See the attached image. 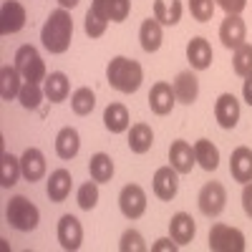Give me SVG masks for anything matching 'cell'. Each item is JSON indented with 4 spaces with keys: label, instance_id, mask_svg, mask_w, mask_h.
I'll use <instances>...</instances> for the list:
<instances>
[{
    "label": "cell",
    "instance_id": "obj_30",
    "mask_svg": "<svg viewBox=\"0 0 252 252\" xmlns=\"http://www.w3.org/2000/svg\"><path fill=\"white\" fill-rule=\"evenodd\" d=\"M154 18L161 26H177L182 18V3L172 0V5H169L166 0H154Z\"/></svg>",
    "mask_w": 252,
    "mask_h": 252
},
{
    "label": "cell",
    "instance_id": "obj_35",
    "mask_svg": "<svg viewBox=\"0 0 252 252\" xmlns=\"http://www.w3.org/2000/svg\"><path fill=\"white\" fill-rule=\"evenodd\" d=\"M215 0H189V10H192V18L199 20V23H207L215 15Z\"/></svg>",
    "mask_w": 252,
    "mask_h": 252
},
{
    "label": "cell",
    "instance_id": "obj_21",
    "mask_svg": "<svg viewBox=\"0 0 252 252\" xmlns=\"http://www.w3.org/2000/svg\"><path fill=\"white\" fill-rule=\"evenodd\" d=\"M78 149H81L78 131L73 129V126H63V129L58 131V136H56V154L68 161V159H73L78 154Z\"/></svg>",
    "mask_w": 252,
    "mask_h": 252
},
{
    "label": "cell",
    "instance_id": "obj_20",
    "mask_svg": "<svg viewBox=\"0 0 252 252\" xmlns=\"http://www.w3.org/2000/svg\"><path fill=\"white\" fill-rule=\"evenodd\" d=\"M71 184H73V179H71V172L68 169L51 172V177H48V199L56 202V204L66 202L68 194H71Z\"/></svg>",
    "mask_w": 252,
    "mask_h": 252
},
{
    "label": "cell",
    "instance_id": "obj_32",
    "mask_svg": "<svg viewBox=\"0 0 252 252\" xmlns=\"http://www.w3.org/2000/svg\"><path fill=\"white\" fill-rule=\"evenodd\" d=\"M232 68H235V73L242 76V78L252 73V46H250V43H242L240 48H235Z\"/></svg>",
    "mask_w": 252,
    "mask_h": 252
},
{
    "label": "cell",
    "instance_id": "obj_10",
    "mask_svg": "<svg viewBox=\"0 0 252 252\" xmlns=\"http://www.w3.org/2000/svg\"><path fill=\"white\" fill-rule=\"evenodd\" d=\"M179 192V172L174 169V166H161V169H157L154 174V194L164 202L174 199Z\"/></svg>",
    "mask_w": 252,
    "mask_h": 252
},
{
    "label": "cell",
    "instance_id": "obj_2",
    "mask_svg": "<svg viewBox=\"0 0 252 252\" xmlns=\"http://www.w3.org/2000/svg\"><path fill=\"white\" fill-rule=\"evenodd\" d=\"M106 78L116 91L134 94V91H139L141 81H144V71L139 66V61L126 58V56H116V58H111L109 68H106Z\"/></svg>",
    "mask_w": 252,
    "mask_h": 252
},
{
    "label": "cell",
    "instance_id": "obj_39",
    "mask_svg": "<svg viewBox=\"0 0 252 252\" xmlns=\"http://www.w3.org/2000/svg\"><path fill=\"white\" fill-rule=\"evenodd\" d=\"M215 3L227 13V15H240L247 5V0H215Z\"/></svg>",
    "mask_w": 252,
    "mask_h": 252
},
{
    "label": "cell",
    "instance_id": "obj_34",
    "mask_svg": "<svg viewBox=\"0 0 252 252\" xmlns=\"http://www.w3.org/2000/svg\"><path fill=\"white\" fill-rule=\"evenodd\" d=\"M76 199H78V207H81V209L91 212V209L98 204V182H86V184H81Z\"/></svg>",
    "mask_w": 252,
    "mask_h": 252
},
{
    "label": "cell",
    "instance_id": "obj_26",
    "mask_svg": "<svg viewBox=\"0 0 252 252\" xmlns=\"http://www.w3.org/2000/svg\"><path fill=\"white\" fill-rule=\"evenodd\" d=\"M103 124L111 134H121L129 129V109L124 103H109L106 111H103Z\"/></svg>",
    "mask_w": 252,
    "mask_h": 252
},
{
    "label": "cell",
    "instance_id": "obj_25",
    "mask_svg": "<svg viewBox=\"0 0 252 252\" xmlns=\"http://www.w3.org/2000/svg\"><path fill=\"white\" fill-rule=\"evenodd\" d=\"M154 144V131L149 124H134L129 131V149L134 154H146Z\"/></svg>",
    "mask_w": 252,
    "mask_h": 252
},
{
    "label": "cell",
    "instance_id": "obj_40",
    "mask_svg": "<svg viewBox=\"0 0 252 252\" xmlns=\"http://www.w3.org/2000/svg\"><path fill=\"white\" fill-rule=\"evenodd\" d=\"M91 10L101 18V20H111V0H94L91 3Z\"/></svg>",
    "mask_w": 252,
    "mask_h": 252
},
{
    "label": "cell",
    "instance_id": "obj_24",
    "mask_svg": "<svg viewBox=\"0 0 252 252\" xmlns=\"http://www.w3.org/2000/svg\"><path fill=\"white\" fill-rule=\"evenodd\" d=\"M43 91H46V98H48L51 103L66 101V98H68V91H71V83H68L66 73L56 71V73L46 76V86H43Z\"/></svg>",
    "mask_w": 252,
    "mask_h": 252
},
{
    "label": "cell",
    "instance_id": "obj_17",
    "mask_svg": "<svg viewBox=\"0 0 252 252\" xmlns=\"http://www.w3.org/2000/svg\"><path fill=\"white\" fill-rule=\"evenodd\" d=\"M169 161H172V166L179 172V174H189L192 172V166L197 164V159H194V146H189L187 141H174L172 146H169Z\"/></svg>",
    "mask_w": 252,
    "mask_h": 252
},
{
    "label": "cell",
    "instance_id": "obj_1",
    "mask_svg": "<svg viewBox=\"0 0 252 252\" xmlns=\"http://www.w3.org/2000/svg\"><path fill=\"white\" fill-rule=\"evenodd\" d=\"M71 35H73V20L66 8H58L48 15L43 31H40V40H43L46 51L51 53H66L71 46Z\"/></svg>",
    "mask_w": 252,
    "mask_h": 252
},
{
    "label": "cell",
    "instance_id": "obj_8",
    "mask_svg": "<svg viewBox=\"0 0 252 252\" xmlns=\"http://www.w3.org/2000/svg\"><path fill=\"white\" fill-rule=\"evenodd\" d=\"M26 26V8L18 0H5L0 8V33L3 35H13Z\"/></svg>",
    "mask_w": 252,
    "mask_h": 252
},
{
    "label": "cell",
    "instance_id": "obj_29",
    "mask_svg": "<svg viewBox=\"0 0 252 252\" xmlns=\"http://www.w3.org/2000/svg\"><path fill=\"white\" fill-rule=\"evenodd\" d=\"M23 174V169H20V159H15L10 152H5L3 157H0V187L10 189L18 177Z\"/></svg>",
    "mask_w": 252,
    "mask_h": 252
},
{
    "label": "cell",
    "instance_id": "obj_42",
    "mask_svg": "<svg viewBox=\"0 0 252 252\" xmlns=\"http://www.w3.org/2000/svg\"><path fill=\"white\" fill-rule=\"evenodd\" d=\"M242 207H245V215L252 220V182H247L242 189Z\"/></svg>",
    "mask_w": 252,
    "mask_h": 252
},
{
    "label": "cell",
    "instance_id": "obj_14",
    "mask_svg": "<svg viewBox=\"0 0 252 252\" xmlns=\"http://www.w3.org/2000/svg\"><path fill=\"white\" fill-rule=\"evenodd\" d=\"M172 89H174V96H177L179 103L192 106V103L197 101V96H199V78L192 71H182V73H177Z\"/></svg>",
    "mask_w": 252,
    "mask_h": 252
},
{
    "label": "cell",
    "instance_id": "obj_41",
    "mask_svg": "<svg viewBox=\"0 0 252 252\" xmlns=\"http://www.w3.org/2000/svg\"><path fill=\"white\" fill-rule=\"evenodd\" d=\"M152 250H154V252H177L179 245H177L172 237H164V240H157V242L152 245Z\"/></svg>",
    "mask_w": 252,
    "mask_h": 252
},
{
    "label": "cell",
    "instance_id": "obj_7",
    "mask_svg": "<svg viewBox=\"0 0 252 252\" xmlns=\"http://www.w3.org/2000/svg\"><path fill=\"white\" fill-rule=\"evenodd\" d=\"M119 207L126 220H139L146 212V194L139 184H126L119 194Z\"/></svg>",
    "mask_w": 252,
    "mask_h": 252
},
{
    "label": "cell",
    "instance_id": "obj_28",
    "mask_svg": "<svg viewBox=\"0 0 252 252\" xmlns=\"http://www.w3.org/2000/svg\"><path fill=\"white\" fill-rule=\"evenodd\" d=\"M89 172H91V179L98 182V184L111 182V177H114V161H111V157L103 154V152L94 154L91 161H89Z\"/></svg>",
    "mask_w": 252,
    "mask_h": 252
},
{
    "label": "cell",
    "instance_id": "obj_6",
    "mask_svg": "<svg viewBox=\"0 0 252 252\" xmlns=\"http://www.w3.org/2000/svg\"><path fill=\"white\" fill-rule=\"evenodd\" d=\"M199 212L204 217H217L222 215V209L227 204V192L220 182H207L202 189H199Z\"/></svg>",
    "mask_w": 252,
    "mask_h": 252
},
{
    "label": "cell",
    "instance_id": "obj_5",
    "mask_svg": "<svg viewBox=\"0 0 252 252\" xmlns=\"http://www.w3.org/2000/svg\"><path fill=\"white\" fill-rule=\"evenodd\" d=\"M15 68L20 71L23 81H46V63L40 61L38 51L33 46H20L15 53Z\"/></svg>",
    "mask_w": 252,
    "mask_h": 252
},
{
    "label": "cell",
    "instance_id": "obj_23",
    "mask_svg": "<svg viewBox=\"0 0 252 252\" xmlns=\"http://www.w3.org/2000/svg\"><path fill=\"white\" fill-rule=\"evenodd\" d=\"M194 159L204 172H215L220 166V149L209 139H199L194 144Z\"/></svg>",
    "mask_w": 252,
    "mask_h": 252
},
{
    "label": "cell",
    "instance_id": "obj_3",
    "mask_svg": "<svg viewBox=\"0 0 252 252\" xmlns=\"http://www.w3.org/2000/svg\"><path fill=\"white\" fill-rule=\"evenodd\" d=\"M5 217H8L10 227L20 229V232H31V229H35V227H38L40 212H38V207H35L28 197L15 194V197H10V202H8Z\"/></svg>",
    "mask_w": 252,
    "mask_h": 252
},
{
    "label": "cell",
    "instance_id": "obj_12",
    "mask_svg": "<svg viewBox=\"0 0 252 252\" xmlns=\"http://www.w3.org/2000/svg\"><path fill=\"white\" fill-rule=\"evenodd\" d=\"M215 119L222 129H235L240 121V101L235 94H222L215 103Z\"/></svg>",
    "mask_w": 252,
    "mask_h": 252
},
{
    "label": "cell",
    "instance_id": "obj_37",
    "mask_svg": "<svg viewBox=\"0 0 252 252\" xmlns=\"http://www.w3.org/2000/svg\"><path fill=\"white\" fill-rule=\"evenodd\" d=\"M106 20H101L91 8H89V13H86V35H91V38H98V35H103V31H106Z\"/></svg>",
    "mask_w": 252,
    "mask_h": 252
},
{
    "label": "cell",
    "instance_id": "obj_16",
    "mask_svg": "<svg viewBox=\"0 0 252 252\" xmlns=\"http://www.w3.org/2000/svg\"><path fill=\"white\" fill-rule=\"evenodd\" d=\"M20 169H23V177L26 182H38L43 179L46 174V157L40 149H35V146H31V149H26V154L20 157Z\"/></svg>",
    "mask_w": 252,
    "mask_h": 252
},
{
    "label": "cell",
    "instance_id": "obj_33",
    "mask_svg": "<svg viewBox=\"0 0 252 252\" xmlns=\"http://www.w3.org/2000/svg\"><path fill=\"white\" fill-rule=\"evenodd\" d=\"M43 96H46V91L40 89L38 83H33V81H26L23 89H20V94H18L20 103H23V109H38Z\"/></svg>",
    "mask_w": 252,
    "mask_h": 252
},
{
    "label": "cell",
    "instance_id": "obj_43",
    "mask_svg": "<svg viewBox=\"0 0 252 252\" xmlns=\"http://www.w3.org/2000/svg\"><path fill=\"white\" fill-rule=\"evenodd\" d=\"M242 96H245V101L252 106V73L250 76H245V86H242Z\"/></svg>",
    "mask_w": 252,
    "mask_h": 252
},
{
    "label": "cell",
    "instance_id": "obj_36",
    "mask_svg": "<svg viewBox=\"0 0 252 252\" xmlns=\"http://www.w3.org/2000/svg\"><path fill=\"white\" fill-rule=\"evenodd\" d=\"M119 250L121 252H146V242H144V237L136 232V229H126V232L121 235Z\"/></svg>",
    "mask_w": 252,
    "mask_h": 252
},
{
    "label": "cell",
    "instance_id": "obj_27",
    "mask_svg": "<svg viewBox=\"0 0 252 252\" xmlns=\"http://www.w3.org/2000/svg\"><path fill=\"white\" fill-rule=\"evenodd\" d=\"M20 71L18 68H10V66H3L0 68V96H3V101H13L20 89H23V83H20Z\"/></svg>",
    "mask_w": 252,
    "mask_h": 252
},
{
    "label": "cell",
    "instance_id": "obj_38",
    "mask_svg": "<svg viewBox=\"0 0 252 252\" xmlns=\"http://www.w3.org/2000/svg\"><path fill=\"white\" fill-rule=\"evenodd\" d=\"M131 0H111V23H121L129 18Z\"/></svg>",
    "mask_w": 252,
    "mask_h": 252
},
{
    "label": "cell",
    "instance_id": "obj_4",
    "mask_svg": "<svg viewBox=\"0 0 252 252\" xmlns=\"http://www.w3.org/2000/svg\"><path fill=\"white\" fill-rule=\"evenodd\" d=\"M209 250H215V252H242L245 250V235L237 227L212 224V229H209Z\"/></svg>",
    "mask_w": 252,
    "mask_h": 252
},
{
    "label": "cell",
    "instance_id": "obj_31",
    "mask_svg": "<svg viewBox=\"0 0 252 252\" xmlns=\"http://www.w3.org/2000/svg\"><path fill=\"white\" fill-rule=\"evenodd\" d=\"M94 106H96V94H94L91 89L81 86V89L73 91V96H71V109H73V114L89 116V114L94 111Z\"/></svg>",
    "mask_w": 252,
    "mask_h": 252
},
{
    "label": "cell",
    "instance_id": "obj_15",
    "mask_svg": "<svg viewBox=\"0 0 252 252\" xmlns=\"http://www.w3.org/2000/svg\"><path fill=\"white\" fill-rule=\"evenodd\" d=\"M229 174H232L235 182L247 184L252 182V149L247 146H237L229 157Z\"/></svg>",
    "mask_w": 252,
    "mask_h": 252
},
{
    "label": "cell",
    "instance_id": "obj_9",
    "mask_svg": "<svg viewBox=\"0 0 252 252\" xmlns=\"http://www.w3.org/2000/svg\"><path fill=\"white\" fill-rule=\"evenodd\" d=\"M58 242H61L63 250H68V252L81 247V242H83V227H81V222L73 215H63L58 220Z\"/></svg>",
    "mask_w": 252,
    "mask_h": 252
},
{
    "label": "cell",
    "instance_id": "obj_11",
    "mask_svg": "<svg viewBox=\"0 0 252 252\" xmlns=\"http://www.w3.org/2000/svg\"><path fill=\"white\" fill-rule=\"evenodd\" d=\"M174 103H177V96H174L172 83H166V81L154 83L152 91H149V106H152V111L157 116H166L174 109Z\"/></svg>",
    "mask_w": 252,
    "mask_h": 252
},
{
    "label": "cell",
    "instance_id": "obj_13",
    "mask_svg": "<svg viewBox=\"0 0 252 252\" xmlns=\"http://www.w3.org/2000/svg\"><path fill=\"white\" fill-rule=\"evenodd\" d=\"M245 35H247V28H245V20L240 15H227L220 26V40L224 43V48H240L245 43Z\"/></svg>",
    "mask_w": 252,
    "mask_h": 252
},
{
    "label": "cell",
    "instance_id": "obj_19",
    "mask_svg": "<svg viewBox=\"0 0 252 252\" xmlns=\"http://www.w3.org/2000/svg\"><path fill=\"white\" fill-rule=\"evenodd\" d=\"M187 58H189V63H192V68L204 71V68L212 66V46H209L204 38L197 35L187 43Z\"/></svg>",
    "mask_w": 252,
    "mask_h": 252
},
{
    "label": "cell",
    "instance_id": "obj_18",
    "mask_svg": "<svg viewBox=\"0 0 252 252\" xmlns=\"http://www.w3.org/2000/svg\"><path fill=\"white\" fill-rule=\"evenodd\" d=\"M194 232H197V224H194V220L189 217L187 212H177L172 217V222H169V237L179 247L187 245V242H192L194 240Z\"/></svg>",
    "mask_w": 252,
    "mask_h": 252
},
{
    "label": "cell",
    "instance_id": "obj_22",
    "mask_svg": "<svg viewBox=\"0 0 252 252\" xmlns=\"http://www.w3.org/2000/svg\"><path fill=\"white\" fill-rule=\"evenodd\" d=\"M139 40H141V48H144L146 53L159 51V46H161V23H159L157 18H146L144 23H141V28H139Z\"/></svg>",
    "mask_w": 252,
    "mask_h": 252
},
{
    "label": "cell",
    "instance_id": "obj_44",
    "mask_svg": "<svg viewBox=\"0 0 252 252\" xmlns=\"http://www.w3.org/2000/svg\"><path fill=\"white\" fill-rule=\"evenodd\" d=\"M58 3H61V8H66V10L71 8V10H73V8L81 3V0H58Z\"/></svg>",
    "mask_w": 252,
    "mask_h": 252
}]
</instances>
